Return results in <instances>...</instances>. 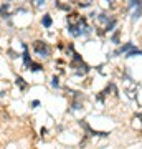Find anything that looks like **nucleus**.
Returning <instances> with one entry per match:
<instances>
[{"instance_id":"nucleus-9","label":"nucleus","mask_w":142,"mask_h":149,"mask_svg":"<svg viewBox=\"0 0 142 149\" xmlns=\"http://www.w3.org/2000/svg\"><path fill=\"white\" fill-rule=\"evenodd\" d=\"M21 56H23V63H25V66L28 68V66H30V63H32V56H30V53H28V48H26L25 52L21 53Z\"/></svg>"},{"instance_id":"nucleus-15","label":"nucleus","mask_w":142,"mask_h":149,"mask_svg":"<svg viewBox=\"0 0 142 149\" xmlns=\"http://www.w3.org/2000/svg\"><path fill=\"white\" fill-rule=\"evenodd\" d=\"M51 86L53 88H60V78L58 76H53L51 78Z\"/></svg>"},{"instance_id":"nucleus-5","label":"nucleus","mask_w":142,"mask_h":149,"mask_svg":"<svg viewBox=\"0 0 142 149\" xmlns=\"http://www.w3.org/2000/svg\"><path fill=\"white\" fill-rule=\"evenodd\" d=\"M127 58H134V56H142V50L141 48H136V47H132L129 52L126 53Z\"/></svg>"},{"instance_id":"nucleus-10","label":"nucleus","mask_w":142,"mask_h":149,"mask_svg":"<svg viewBox=\"0 0 142 149\" xmlns=\"http://www.w3.org/2000/svg\"><path fill=\"white\" fill-rule=\"evenodd\" d=\"M96 17H98V22H101V23H104V25H106V23H107V22L111 20V18H112V17H111V15H107V13H99V15H96Z\"/></svg>"},{"instance_id":"nucleus-18","label":"nucleus","mask_w":142,"mask_h":149,"mask_svg":"<svg viewBox=\"0 0 142 149\" xmlns=\"http://www.w3.org/2000/svg\"><path fill=\"white\" fill-rule=\"evenodd\" d=\"M112 2H114V0H107V3H111V5H112Z\"/></svg>"},{"instance_id":"nucleus-2","label":"nucleus","mask_w":142,"mask_h":149,"mask_svg":"<svg viewBox=\"0 0 142 149\" xmlns=\"http://www.w3.org/2000/svg\"><path fill=\"white\" fill-rule=\"evenodd\" d=\"M89 66H88V65L84 63V61H79L78 63V68H76V74H78V76H84V74H88L89 73Z\"/></svg>"},{"instance_id":"nucleus-4","label":"nucleus","mask_w":142,"mask_h":149,"mask_svg":"<svg viewBox=\"0 0 142 149\" xmlns=\"http://www.w3.org/2000/svg\"><path fill=\"white\" fill-rule=\"evenodd\" d=\"M42 25H43L45 28H51L53 18H51V15H50V13H45V15L42 17Z\"/></svg>"},{"instance_id":"nucleus-16","label":"nucleus","mask_w":142,"mask_h":149,"mask_svg":"<svg viewBox=\"0 0 142 149\" xmlns=\"http://www.w3.org/2000/svg\"><path fill=\"white\" fill-rule=\"evenodd\" d=\"M35 5H37V7H42V5H45V0H35Z\"/></svg>"},{"instance_id":"nucleus-12","label":"nucleus","mask_w":142,"mask_h":149,"mask_svg":"<svg viewBox=\"0 0 142 149\" xmlns=\"http://www.w3.org/2000/svg\"><path fill=\"white\" fill-rule=\"evenodd\" d=\"M142 7V0H129V8H137Z\"/></svg>"},{"instance_id":"nucleus-14","label":"nucleus","mask_w":142,"mask_h":149,"mask_svg":"<svg viewBox=\"0 0 142 149\" xmlns=\"http://www.w3.org/2000/svg\"><path fill=\"white\" fill-rule=\"evenodd\" d=\"M56 7H58L60 10H64V12H69V8H71L69 5H64V3H61L60 0H56Z\"/></svg>"},{"instance_id":"nucleus-17","label":"nucleus","mask_w":142,"mask_h":149,"mask_svg":"<svg viewBox=\"0 0 142 149\" xmlns=\"http://www.w3.org/2000/svg\"><path fill=\"white\" fill-rule=\"evenodd\" d=\"M32 106H33V108H37V106H40V101H38V100H35V101L32 103Z\"/></svg>"},{"instance_id":"nucleus-13","label":"nucleus","mask_w":142,"mask_h":149,"mask_svg":"<svg viewBox=\"0 0 142 149\" xmlns=\"http://www.w3.org/2000/svg\"><path fill=\"white\" fill-rule=\"evenodd\" d=\"M28 68L32 70V71H42V70H43V66H42V65H40V63H33V61H32V63H30V66H28Z\"/></svg>"},{"instance_id":"nucleus-11","label":"nucleus","mask_w":142,"mask_h":149,"mask_svg":"<svg viewBox=\"0 0 142 149\" xmlns=\"http://www.w3.org/2000/svg\"><path fill=\"white\" fill-rule=\"evenodd\" d=\"M119 37H121V30H116V32L112 33V37H111V42L114 43V45H117L119 43Z\"/></svg>"},{"instance_id":"nucleus-7","label":"nucleus","mask_w":142,"mask_h":149,"mask_svg":"<svg viewBox=\"0 0 142 149\" xmlns=\"http://www.w3.org/2000/svg\"><path fill=\"white\" fill-rule=\"evenodd\" d=\"M116 25H117V18H111V20H109V22H107V23L104 25V32H106V33L112 32Z\"/></svg>"},{"instance_id":"nucleus-1","label":"nucleus","mask_w":142,"mask_h":149,"mask_svg":"<svg viewBox=\"0 0 142 149\" xmlns=\"http://www.w3.org/2000/svg\"><path fill=\"white\" fill-rule=\"evenodd\" d=\"M33 50H35V53H37L40 58H48L50 53H51L50 45H48L46 42H43V40H37V42L33 43Z\"/></svg>"},{"instance_id":"nucleus-3","label":"nucleus","mask_w":142,"mask_h":149,"mask_svg":"<svg viewBox=\"0 0 142 149\" xmlns=\"http://www.w3.org/2000/svg\"><path fill=\"white\" fill-rule=\"evenodd\" d=\"M15 85L18 86V88H20L21 91L28 90V83H25V80H23V78H21L20 74H17V76H15Z\"/></svg>"},{"instance_id":"nucleus-8","label":"nucleus","mask_w":142,"mask_h":149,"mask_svg":"<svg viewBox=\"0 0 142 149\" xmlns=\"http://www.w3.org/2000/svg\"><path fill=\"white\" fill-rule=\"evenodd\" d=\"M141 17H142V7H137V8H134V12H132V15H131V20H132V22H137Z\"/></svg>"},{"instance_id":"nucleus-6","label":"nucleus","mask_w":142,"mask_h":149,"mask_svg":"<svg viewBox=\"0 0 142 149\" xmlns=\"http://www.w3.org/2000/svg\"><path fill=\"white\" fill-rule=\"evenodd\" d=\"M132 47H134V43H132V42L124 43V45H122V47H121V48H119V50L116 52V55H124V53H127V52H129V50H131Z\"/></svg>"}]
</instances>
